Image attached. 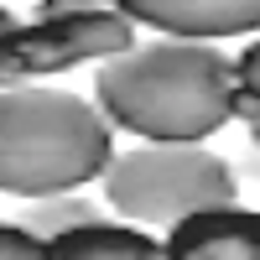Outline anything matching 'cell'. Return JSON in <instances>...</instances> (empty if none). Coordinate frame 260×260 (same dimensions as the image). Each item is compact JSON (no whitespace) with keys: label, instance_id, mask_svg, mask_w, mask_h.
I'll list each match as a JSON object with an SVG mask.
<instances>
[{"label":"cell","instance_id":"1","mask_svg":"<svg viewBox=\"0 0 260 260\" xmlns=\"http://www.w3.org/2000/svg\"><path fill=\"white\" fill-rule=\"evenodd\" d=\"M94 99L136 141H208L234 120V57L203 37H146L94 62Z\"/></svg>","mask_w":260,"mask_h":260},{"label":"cell","instance_id":"2","mask_svg":"<svg viewBox=\"0 0 260 260\" xmlns=\"http://www.w3.org/2000/svg\"><path fill=\"white\" fill-rule=\"evenodd\" d=\"M115 161V125L99 99L42 83H0V192L42 198V192L89 187Z\"/></svg>","mask_w":260,"mask_h":260},{"label":"cell","instance_id":"3","mask_svg":"<svg viewBox=\"0 0 260 260\" xmlns=\"http://www.w3.org/2000/svg\"><path fill=\"white\" fill-rule=\"evenodd\" d=\"M99 182H104V203L120 219L161 234L198 208L240 198V172L203 141H141L130 151H115Z\"/></svg>","mask_w":260,"mask_h":260},{"label":"cell","instance_id":"4","mask_svg":"<svg viewBox=\"0 0 260 260\" xmlns=\"http://www.w3.org/2000/svg\"><path fill=\"white\" fill-rule=\"evenodd\" d=\"M136 42V21L120 6L73 11V16H31L0 31V83H42L52 73L104 62Z\"/></svg>","mask_w":260,"mask_h":260},{"label":"cell","instance_id":"5","mask_svg":"<svg viewBox=\"0 0 260 260\" xmlns=\"http://www.w3.org/2000/svg\"><path fill=\"white\" fill-rule=\"evenodd\" d=\"M115 6L146 31H172V37H250L260 31V0H115Z\"/></svg>","mask_w":260,"mask_h":260},{"label":"cell","instance_id":"6","mask_svg":"<svg viewBox=\"0 0 260 260\" xmlns=\"http://www.w3.org/2000/svg\"><path fill=\"white\" fill-rule=\"evenodd\" d=\"M172 260H260V208L213 203L167 229Z\"/></svg>","mask_w":260,"mask_h":260},{"label":"cell","instance_id":"7","mask_svg":"<svg viewBox=\"0 0 260 260\" xmlns=\"http://www.w3.org/2000/svg\"><path fill=\"white\" fill-rule=\"evenodd\" d=\"M156 255H167V245L130 219H89L47 240V260H156Z\"/></svg>","mask_w":260,"mask_h":260},{"label":"cell","instance_id":"8","mask_svg":"<svg viewBox=\"0 0 260 260\" xmlns=\"http://www.w3.org/2000/svg\"><path fill=\"white\" fill-rule=\"evenodd\" d=\"M16 219L26 224L31 234H42V240H57V234H68V229L89 224V219H104V208H99L94 198H83V187H68V192H42V198H26Z\"/></svg>","mask_w":260,"mask_h":260},{"label":"cell","instance_id":"9","mask_svg":"<svg viewBox=\"0 0 260 260\" xmlns=\"http://www.w3.org/2000/svg\"><path fill=\"white\" fill-rule=\"evenodd\" d=\"M37 255H47V240L42 234H31L26 224H6L0 219V260H37Z\"/></svg>","mask_w":260,"mask_h":260},{"label":"cell","instance_id":"10","mask_svg":"<svg viewBox=\"0 0 260 260\" xmlns=\"http://www.w3.org/2000/svg\"><path fill=\"white\" fill-rule=\"evenodd\" d=\"M234 83L245 94H260V37H250L240 52H234Z\"/></svg>","mask_w":260,"mask_h":260},{"label":"cell","instance_id":"11","mask_svg":"<svg viewBox=\"0 0 260 260\" xmlns=\"http://www.w3.org/2000/svg\"><path fill=\"white\" fill-rule=\"evenodd\" d=\"M99 6H115V0H37L31 16H73V11H99Z\"/></svg>","mask_w":260,"mask_h":260},{"label":"cell","instance_id":"12","mask_svg":"<svg viewBox=\"0 0 260 260\" xmlns=\"http://www.w3.org/2000/svg\"><path fill=\"white\" fill-rule=\"evenodd\" d=\"M245 172H250V177L260 182V146H255V156H245Z\"/></svg>","mask_w":260,"mask_h":260},{"label":"cell","instance_id":"13","mask_svg":"<svg viewBox=\"0 0 260 260\" xmlns=\"http://www.w3.org/2000/svg\"><path fill=\"white\" fill-rule=\"evenodd\" d=\"M16 26V16H11V6H6V0H0V31H11Z\"/></svg>","mask_w":260,"mask_h":260},{"label":"cell","instance_id":"14","mask_svg":"<svg viewBox=\"0 0 260 260\" xmlns=\"http://www.w3.org/2000/svg\"><path fill=\"white\" fill-rule=\"evenodd\" d=\"M250 141H255V146H260V115H255V120H250Z\"/></svg>","mask_w":260,"mask_h":260}]
</instances>
